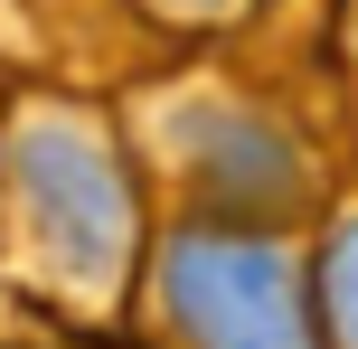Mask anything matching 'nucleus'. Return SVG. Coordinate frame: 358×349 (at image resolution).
<instances>
[{
	"label": "nucleus",
	"mask_w": 358,
	"mask_h": 349,
	"mask_svg": "<svg viewBox=\"0 0 358 349\" xmlns=\"http://www.w3.org/2000/svg\"><path fill=\"white\" fill-rule=\"evenodd\" d=\"M161 302L189 349H321V321H311L292 264L264 236H236V227H189L170 245Z\"/></svg>",
	"instance_id": "obj_1"
},
{
	"label": "nucleus",
	"mask_w": 358,
	"mask_h": 349,
	"mask_svg": "<svg viewBox=\"0 0 358 349\" xmlns=\"http://www.w3.org/2000/svg\"><path fill=\"white\" fill-rule=\"evenodd\" d=\"M10 170H19V208H29V227H38L57 274H76V283H113L123 274L132 189H123L113 151L85 123H29L19 151H10Z\"/></svg>",
	"instance_id": "obj_2"
},
{
	"label": "nucleus",
	"mask_w": 358,
	"mask_h": 349,
	"mask_svg": "<svg viewBox=\"0 0 358 349\" xmlns=\"http://www.w3.org/2000/svg\"><path fill=\"white\" fill-rule=\"evenodd\" d=\"M311 293H321V349H358V208L321 236V274H311Z\"/></svg>",
	"instance_id": "obj_3"
}]
</instances>
